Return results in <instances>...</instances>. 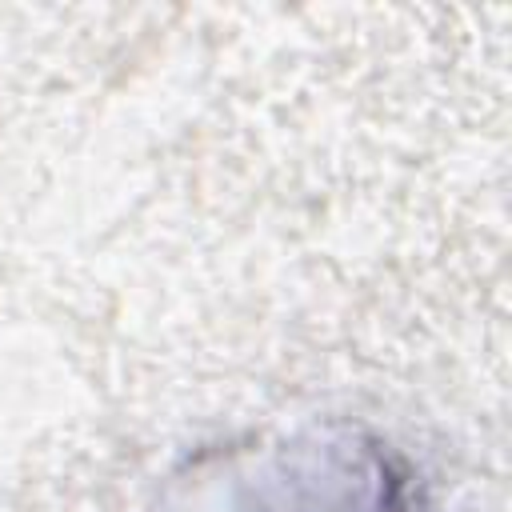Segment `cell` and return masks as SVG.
<instances>
[{
	"label": "cell",
	"instance_id": "obj_1",
	"mask_svg": "<svg viewBox=\"0 0 512 512\" xmlns=\"http://www.w3.org/2000/svg\"><path fill=\"white\" fill-rule=\"evenodd\" d=\"M372 512H404V508H400V500H396V492H384V496L376 500V508H372Z\"/></svg>",
	"mask_w": 512,
	"mask_h": 512
}]
</instances>
